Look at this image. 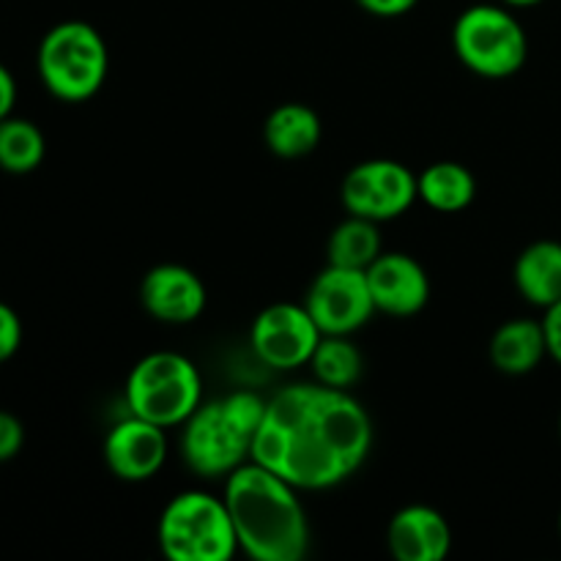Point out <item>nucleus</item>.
I'll return each mask as SVG.
<instances>
[{
    "label": "nucleus",
    "mask_w": 561,
    "mask_h": 561,
    "mask_svg": "<svg viewBox=\"0 0 561 561\" xmlns=\"http://www.w3.org/2000/svg\"><path fill=\"white\" fill-rule=\"evenodd\" d=\"M373 449L365 405L327 383H294L266 405L250 460L299 491H327L362 469Z\"/></svg>",
    "instance_id": "1"
},
{
    "label": "nucleus",
    "mask_w": 561,
    "mask_h": 561,
    "mask_svg": "<svg viewBox=\"0 0 561 561\" xmlns=\"http://www.w3.org/2000/svg\"><path fill=\"white\" fill-rule=\"evenodd\" d=\"M290 485L255 460L225 477V504L239 551L255 561H301L310 551V520Z\"/></svg>",
    "instance_id": "2"
},
{
    "label": "nucleus",
    "mask_w": 561,
    "mask_h": 561,
    "mask_svg": "<svg viewBox=\"0 0 561 561\" xmlns=\"http://www.w3.org/2000/svg\"><path fill=\"white\" fill-rule=\"evenodd\" d=\"M38 80L49 96L80 104L102 91L110 71V49L102 33L82 20L58 22L44 33L36 53Z\"/></svg>",
    "instance_id": "3"
},
{
    "label": "nucleus",
    "mask_w": 561,
    "mask_h": 561,
    "mask_svg": "<svg viewBox=\"0 0 561 561\" xmlns=\"http://www.w3.org/2000/svg\"><path fill=\"white\" fill-rule=\"evenodd\" d=\"M157 540L170 561H228L239 551L225 499L184 491L159 515Z\"/></svg>",
    "instance_id": "4"
},
{
    "label": "nucleus",
    "mask_w": 561,
    "mask_h": 561,
    "mask_svg": "<svg viewBox=\"0 0 561 561\" xmlns=\"http://www.w3.org/2000/svg\"><path fill=\"white\" fill-rule=\"evenodd\" d=\"M453 47L460 64L485 80H507L529 58L526 27L504 3H477L460 11L453 25Z\"/></svg>",
    "instance_id": "5"
},
{
    "label": "nucleus",
    "mask_w": 561,
    "mask_h": 561,
    "mask_svg": "<svg viewBox=\"0 0 561 561\" xmlns=\"http://www.w3.org/2000/svg\"><path fill=\"white\" fill-rule=\"evenodd\" d=\"M203 403V381L197 367L175 351H153L131 367L126 378L129 414L159 427L184 425Z\"/></svg>",
    "instance_id": "6"
},
{
    "label": "nucleus",
    "mask_w": 561,
    "mask_h": 561,
    "mask_svg": "<svg viewBox=\"0 0 561 561\" xmlns=\"http://www.w3.org/2000/svg\"><path fill=\"white\" fill-rule=\"evenodd\" d=\"M252 436H247L233 416L225 411L222 400L201 403V409L184 422L181 433V458L203 480L228 477L250 460Z\"/></svg>",
    "instance_id": "7"
},
{
    "label": "nucleus",
    "mask_w": 561,
    "mask_h": 561,
    "mask_svg": "<svg viewBox=\"0 0 561 561\" xmlns=\"http://www.w3.org/2000/svg\"><path fill=\"white\" fill-rule=\"evenodd\" d=\"M343 208L354 217L389 222L420 201L416 175L394 159H367L345 173L340 186Z\"/></svg>",
    "instance_id": "8"
},
{
    "label": "nucleus",
    "mask_w": 561,
    "mask_h": 561,
    "mask_svg": "<svg viewBox=\"0 0 561 561\" xmlns=\"http://www.w3.org/2000/svg\"><path fill=\"white\" fill-rule=\"evenodd\" d=\"M323 332L312 316L307 312L305 301H279L261 310L252 321L250 345L257 359L272 370H299L310 365Z\"/></svg>",
    "instance_id": "9"
},
{
    "label": "nucleus",
    "mask_w": 561,
    "mask_h": 561,
    "mask_svg": "<svg viewBox=\"0 0 561 561\" xmlns=\"http://www.w3.org/2000/svg\"><path fill=\"white\" fill-rule=\"evenodd\" d=\"M305 307L323 334H354L376 316L367 274L329 263L310 283Z\"/></svg>",
    "instance_id": "10"
},
{
    "label": "nucleus",
    "mask_w": 561,
    "mask_h": 561,
    "mask_svg": "<svg viewBox=\"0 0 561 561\" xmlns=\"http://www.w3.org/2000/svg\"><path fill=\"white\" fill-rule=\"evenodd\" d=\"M164 460H168V433L142 416L129 414L110 427L104 438V463L124 482L153 480Z\"/></svg>",
    "instance_id": "11"
},
{
    "label": "nucleus",
    "mask_w": 561,
    "mask_h": 561,
    "mask_svg": "<svg viewBox=\"0 0 561 561\" xmlns=\"http://www.w3.org/2000/svg\"><path fill=\"white\" fill-rule=\"evenodd\" d=\"M365 274L376 312H383V316L411 318L425 310L431 299L427 272L420 261L405 252H381Z\"/></svg>",
    "instance_id": "12"
},
{
    "label": "nucleus",
    "mask_w": 561,
    "mask_h": 561,
    "mask_svg": "<svg viewBox=\"0 0 561 561\" xmlns=\"http://www.w3.org/2000/svg\"><path fill=\"white\" fill-rule=\"evenodd\" d=\"M140 305L157 321L184 327L206 310V285L181 263H159L142 277Z\"/></svg>",
    "instance_id": "13"
},
{
    "label": "nucleus",
    "mask_w": 561,
    "mask_h": 561,
    "mask_svg": "<svg viewBox=\"0 0 561 561\" xmlns=\"http://www.w3.org/2000/svg\"><path fill=\"white\" fill-rule=\"evenodd\" d=\"M387 546L398 561H444L453 551V529L436 507L409 504L389 520Z\"/></svg>",
    "instance_id": "14"
},
{
    "label": "nucleus",
    "mask_w": 561,
    "mask_h": 561,
    "mask_svg": "<svg viewBox=\"0 0 561 561\" xmlns=\"http://www.w3.org/2000/svg\"><path fill=\"white\" fill-rule=\"evenodd\" d=\"M491 365L504 376H526L537 370L548 356L546 329L535 318H513L502 323L491 337Z\"/></svg>",
    "instance_id": "15"
},
{
    "label": "nucleus",
    "mask_w": 561,
    "mask_h": 561,
    "mask_svg": "<svg viewBox=\"0 0 561 561\" xmlns=\"http://www.w3.org/2000/svg\"><path fill=\"white\" fill-rule=\"evenodd\" d=\"M323 137L321 118L301 102H285L268 113L263 124V140L279 159H301L318 148Z\"/></svg>",
    "instance_id": "16"
},
{
    "label": "nucleus",
    "mask_w": 561,
    "mask_h": 561,
    "mask_svg": "<svg viewBox=\"0 0 561 561\" xmlns=\"http://www.w3.org/2000/svg\"><path fill=\"white\" fill-rule=\"evenodd\" d=\"M513 279L518 294L529 305L546 307L557 305L561 299V244L559 241L542 239L526 247L518 255L513 268Z\"/></svg>",
    "instance_id": "17"
},
{
    "label": "nucleus",
    "mask_w": 561,
    "mask_h": 561,
    "mask_svg": "<svg viewBox=\"0 0 561 561\" xmlns=\"http://www.w3.org/2000/svg\"><path fill=\"white\" fill-rule=\"evenodd\" d=\"M420 201L438 214H458L474 203L477 179L460 162H433L416 175Z\"/></svg>",
    "instance_id": "18"
},
{
    "label": "nucleus",
    "mask_w": 561,
    "mask_h": 561,
    "mask_svg": "<svg viewBox=\"0 0 561 561\" xmlns=\"http://www.w3.org/2000/svg\"><path fill=\"white\" fill-rule=\"evenodd\" d=\"M381 252L383 250L378 222L365 217H354V214H348V219H343V222L329 233L327 241V257L332 266L367 272V266H370Z\"/></svg>",
    "instance_id": "19"
},
{
    "label": "nucleus",
    "mask_w": 561,
    "mask_h": 561,
    "mask_svg": "<svg viewBox=\"0 0 561 561\" xmlns=\"http://www.w3.org/2000/svg\"><path fill=\"white\" fill-rule=\"evenodd\" d=\"M47 140L33 121L9 115L0 121V170L9 175H27L42 168Z\"/></svg>",
    "instance_id": "20"
},
{
    "label": "nucleus",
    "mask_w": 561,
    "mask_h": 561,
    "mask_svg": "<svg viewBox=\"0 0 561 561\" xmlns=\"http://www.w3.org/2000/svg\"><path fill=\"white\" fill-rule=\"evenodd\" d=\"M318 383L334 389H351L362 378L365 359L362 351L348 340V334H323L310 359Z\"/></svg>",
    "instance_id": "21"
},
{
    "label": "nucleus",
    "mask_w": 561,
    "mask_h": 561,
    "mask_svg": "<svg viewBox=\"0 0 561 561\" xmlns=\"http://www.w3.org/2000/svg\"><path fill=\"white\" fill-rule=\"evenodd\" d=\"M22 345V321L14 307L0 301V365L9 362Z\"/></svg>",
    "instance_id": "22"
},
{
    "label": "nucleus",
    "mask_w": 561,
    "mask_h": 561,
    "mask_svg": "<svg viewBox=\"0 0 561 561\" xmlns=\"http://www.w3.org/2000/svg\"><path fill=\"white\" fill-rule=\"evenodd\" d=\"M25 447V427L11 411H0V463H9Z\"/></svg>",
    "instance_id": "23"
},
{
    "label": "nucleus",
    "mask_w": 561,
    "mask_h": 561,
    "mask_svg": "<svg viewBox=\"0 0 561 561\" xmlns=\"http://www.w3.org/2000/svg\"><path fill=\"white\" fill-rule=\"evenodd\" d=\"M356 3L367 14L381 16V20H394V16H403L409 11H414L420 0H356Z\"/></svg>",
    "instance_id": "24"
},
{
    "label": "nucleus",
    "mask_w": 561,
    "mask_h": 561,
    "mask_svg": "<svg viewBox=\"0 0 561 561\" xmlns=\"http://www.w3.org/2000/svg\"><path fill=\"white\" fill-rule=\"evenodd\" d=\"M542 329H546L548 356H551V359L557 362V365H561V299L557 301V305L546 307Z\"/></svg>",
    "instance_id": "25"
},
{
    "label": "nucleus",
    "mask_w": 561,
    "mask_h": 561,
    "mask_svg": "<svg viewBox=\"0 0 561 561\" xmlns=\"http://www.w3.org/2000/svg\"><path fill=\"white\" fill-rule=\"evenodd\" d=\"M16 104V80L9 71V66L0 64V121L14 115Z\"/></svg>",
    "instance_id": "26"
},
{
    "label": "nucleus",
    "mask_w": 561,
    "mask_h": 561,
    "mask_svg": "<svg viewBox=\"0 0 561 561\" xmlns=\"http://www.w3.org/2000/svg\"><path fill=\"white\" fill-rule=\"evenodd\" d=\"M504 5H510V9H535V5L546 3V0H502Z\"/></svg>",
    "instance_id": "27"
},
{
    "label": "nucleus",
    "mask_w": 561,
    "mask_h": 561,
    "mask_svg": "<svg viewBox=\"0 0 561 561\" xmlns=\"http://www.w3.org/2000/svg\"><path fill=\"white\" fill-rule=\"evenodd\" d=\"M559 535H561V513H559Z\"/></svg>",
    "instance_id": "28"
},
{
    "label": "nucleus",
    "mask_w": 561,
    "mask_h": 561,
    "mask_svg": "<svg viewBox=\"0 0 561 561\" xmlns=\"http://www.w3.org/2000/svg\"><path fill=\"white\" fill-rule=\"evenodd\" d=\"M559 431H561V422H559Z\"/></svg>",
    "instance_id": "29"
}]
</instances>
